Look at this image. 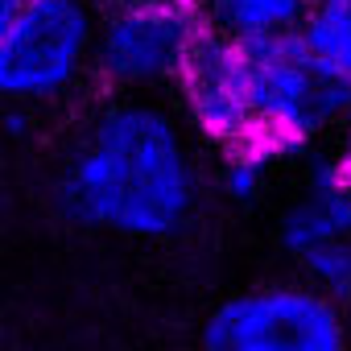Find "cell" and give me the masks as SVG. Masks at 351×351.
Listing matches in <instances>:
<instances>
[{
	"instance_id": "9",
	"label": "cell",
	"mask_w": 351,
	"mask_h": 351,
	"mask_svg": "<svg viewBox=\"0 0 351 351\" xmlns=\"http://www.w3.org/2000/svg\"><path fill=\"white\" fill-rule=\"evenodd\" d=\"M298 46L330 83L351 91V0H330V5L306 9Z\"/></svg>"
},
{
	"instance_id": "8",
	"label": "cell",
	"mask_w": 351,
	"mask_h": 351,
	"mask_svg": "<svg viewBox=\"0 0 351 351\" xmlns=\"http://www.w3.org/2000/svg\"><path fill=\"white\" fill-rule=\"evenodd\" d=\"M195 9L211 38L232 42L240 50L293 42L306 21L302 0H195Z\"/></svg>"
},
{
	"instance_id": "10",
	"label": "cell",
	"mask_w": 351,
	"mask_h": 351,
	"mask_svg": "<svg viewBox=\"0 0 351 351\" xmlns=\"http://www.w3.org/2000/svg\"><path fill=\"white\" fill-rule=\"evenodd\" d=\"M281 161L269 157L265 149L256 145H244V149H232V153H219V169H215V186L228 203L236 207H252L265 191H269V178Z\"/></svg>"
},
{
	"instance_id": "15",
	"label": "cell",
	"mask_w": 351,
	"mask_h": 351,
	"mask_svg": "<svg viewBox=\"0 0 351 351\" xmlns=\"http://www.w3.org/2000/svg\"><path fill=\"white\" fill-rule=\"evenodd\" d=\"M302 5L306 9H318V5H330V0H302Z\"/></svg>"
},
{
	"instance_id": "2",
	"label": "cell",
	"mask_w": 351,
	"mask_h": 351,
	"mask_svg": "<svg viewBox=\"0 0 351 351\" xmlns=\"http://www.w3.org/2000/svg\"><path fill=\"white\" fill-rule=\"evenodd\" d=\"M99 9L91 0H25L0 38V112H50L95 83Z\"/></svg>"
},
{
	"instance_id": "16",
	"label": "cell",
	"mask_w": 351,
	"mask_h": 351,
	"mask_svg": "<svg viewBox=\"0 0 351 351\" xmlns=\"http://www.w3.org/2000/svg\"><path fill=\"white\" fill-rule=\"evenodd\" d=\"M0 203H5V169H0Z\"/></svg>"
},
{
	"instance_id": "3",
	"label": "cell",
	"mask_w": 351,
	"mask_h": 351,
	"mask_svg": "<svg viewBox=\"0 0 351 351\" xmlns=\"http://www.w3.org/2000/svg\"><path fill=\"white\" fill-rule=\"evenodd\" d=\"M199 351H351V314L298 277L265 281L203 318Z\"/></svg>"
},
{
	"instance_id": "4",
	"label": "cell",
	"mask_w": 351,
	"mask_h": 351,
	"mask_svg": "<svg viewBox=\"0 0 351 351\" xmlns=\"http://www.w3.org/2000/svg\"><path fill=\"white\" fill-rule=\"evenodd\" d=\"M248 87H252V124L256 149L277 161L306 157L330 136L351 104V91L330 83L293 42L248 50Z\"/></svg>"
},
{
	"instance_id": "1",
	"label": "cell",
	"mask_w": 351,
	"mask_h": 351,
	"mask_svg": "<svg viewBox=\"0 0 351 351\" xmlns=\"http://www.w3.org/2000/svg\"><path fill=\"white\" fill-rule=\"evenodd\" d=\"M54 211L124 240H173L203 203V161L161 99L108 95L75 132L50 182Z\"/></svg>"
},
{
	"instance_id": "14",
	"label": "cell",
	"mask_w": 351,
	"mask_h": 351,
	"mask_svg": "<svg viewBox=\"0 0 351 351\" xmlns=\"http://www.w3.org/2000/svg\"><path fill=\"white\" fill-rule=\"evenodd\" d=\"M95 9H120V5H173V0H91Z\"/></svg>"
},
{
	"instance_id": "6",
	"label": "cell",
	"mask_w": 351,
	"mask_h": 351,
	"mask_svg": "<svg viewBox=\"0 0 351 351\" xmlns=\"http://www.w3.org/2000/svg\"><path fill=\"white\" fill-rule=\"evenodd\" d=\"M178 112L186 132L203 145H211L215 153H232L256 141V124H252V87H248V50L219 42L211 34L199 38V46L191 50L178 83Z\"/></svg>"
},
{
	"instance_id": "5",
	"label": "cell",
	"mask_w": 351,
	"mask_h": 351,
	"mask_svg": "<svg viewBox=\"0 0 351 351\" xmlns=\"http://www.w3.org/2000/svg\"><path fill=\"white\" fill-rule=\"evenodd\" d=\"M203 34L207 29H203L195 0L99 9L95 83L108 87V95L157 99L161 91L178 83Z\"/></svg>"
},
{
	"instance_id": "11",
	"label": "cell",
	"mask_w": 351,
	"mask_h": 351,
	"mask_svg": "<svg viewBox=\"0 0 351 351\" xmlns=\"http://www.w3.org/2000/svg\"><path fill=\"white\" fill-rule=\"evenodd\" d=\"M293 269H298V281L302 285H310L314 293H322L335 306L351 310V236L306 252Z\"/></svg>"
},
{
	"instance_id": "13",
	"label": "cell",
	"mask_w": 351,
	"mask_h": 351,
	"mask_svg": "<svg viewBox=\"0 0 351 351\" xmlns=\"http://www.w3.org/2000/svg\"><path fill=\"white\" fill-rule=\"evenodd\" d=\"M21 5H25V0H0V38L9 34V25H13V17L21 13Z\"/></svg>"
},
{
	"instance_id": "12",
	"label": "cell",
	"mask_w": 351,
	"mask_h": 351,
	"mask_svg": "<svg viewBox=\"0 0 351 351\" xmlns=\"http://www.w3.org/2000/svg\"><path fill=\"white\" fill-rule=\"evenodd\" d=\"M330 153L339 157L347 182H351V104H347V112H343V120H339V128H335V149H330Z\"/></svg>"
},
{
	"instance_id": "7",
	"label": "cell",
	"mask_w": 351,
	"mask_h": 351,
	"mask_svg": "<svg viewBox=\"0 0 351 351\" xmlns=\"http://www.w3.org/2000/svg\"><path fill=\"white\" fill-rule=\"evenodd\" d=\"M351 236V182L335 153L314 149L302 157V178L277 215V244L298 265L306 252Z\"/></svg>"
}]
</instances>
